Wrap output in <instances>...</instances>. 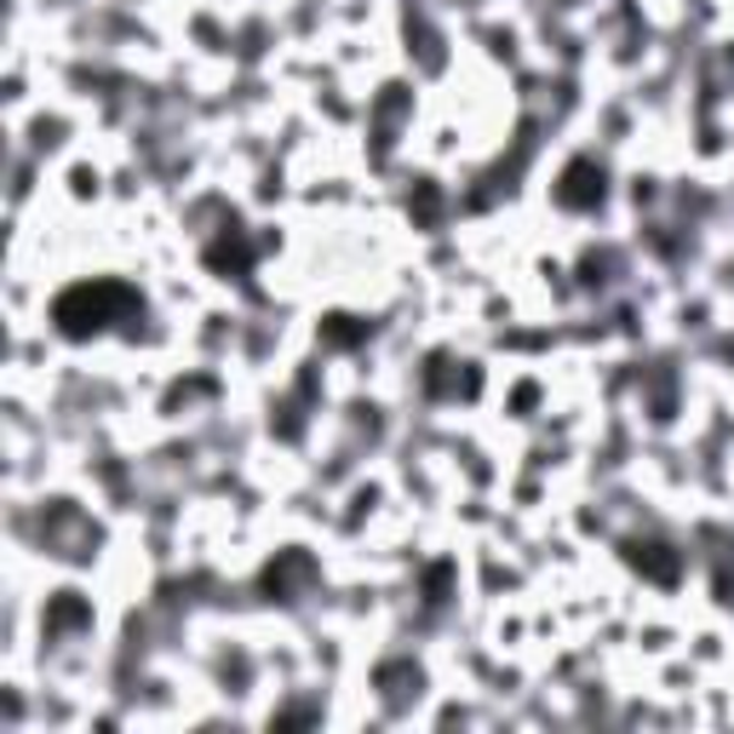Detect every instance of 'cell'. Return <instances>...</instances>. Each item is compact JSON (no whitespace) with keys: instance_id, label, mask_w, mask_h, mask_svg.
<instances>
[{"instance_id":"obj_2","label":"cell","mask_w":734,"mask_h":734,"mask_svg":"<svg viewBox=\"0 0 734 734\" xmlns=\"http://www.w3.org/2000/svg\"><path fill=\"white\" fill-rule=\"evenodd\" d=\"M591 195H603V179H597L585 161H580V166H569V184H562V202H569V207H585Z\"/></svg>"},{"instance_id":"obj_1","label":"cell","mask_w":734,"mask_h":734,"mask_svg":"<svg viewBox=\"0 0 734 734\" xmlns=\"http://www.w3.org/2000/svg\"><path fill=\"white\" fill-rule=\"evenodd\" d=\"M110 305H132V293L110 287V282H98V287H75V293H63L58 298V327L63 333H92V327H104V310Z\"/></svg>"}]
</instances>
